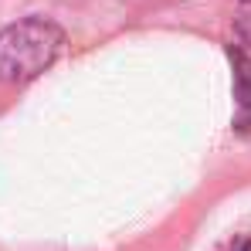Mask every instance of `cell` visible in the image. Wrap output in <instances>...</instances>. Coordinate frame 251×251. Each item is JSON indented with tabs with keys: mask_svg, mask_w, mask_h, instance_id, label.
Here are the masks:
<instances>
[{
	"mask_svg": "<svg viewBox=\"0 0 251 251\" xmlns=\"http://www.w3.org/2000/svg\"><path fill=\"white\" fill-rule=\"evenodd\" d=\"M65 48V31L48 17H24L0 31V82H31Z\"/></svg>",
	"mask_w": 251,
	"mask_h": 251,
	"instance_id": "obj_1",
	"label": "cell"
},
{
	"mask_svg": "<svg viewBox=\"0 0 251 251\" xmlns=\"http://www.w3.org/2000/svg\"><path fill=\"white\" fill-rule=\"evenodd\" d=\"M234 68V129L251 132V54L241 48H227Z\"/></svg>",
	"mask_w": 251,
	"mask_h": 251,
	"instance_id": "obj_2",
	"label": "cell"
},
{
	"mask_svg": "<svg viewBox=\"0 0 251 251\" xmlns=\"http://www.w3.org/2000/svg\"><path fill=\"white\" fill-rule=\"evenodd\" d=\"M234 31L245 44H251V0H238L234 7Z\"/></svg>",
	"mask_w": 251,
	"mask_h": 251,
	"instance_id": "obj_3",
	"label": "cell"
},
{
	"mask_svg": "<svg viewBox=\"0 0 251 251\" xmlns=\"http://www.w3.org/2000/svg\"><path fill=\"white\" fill-rule=\"evenodd\" d=\"M227 251H251V238H241V241H234Z\"/></svg>",
	"mask_w": 251,
	"mask_h": 251,
	"instance_id": "obj_4",
	"label": "cell"
}]
</instances>
